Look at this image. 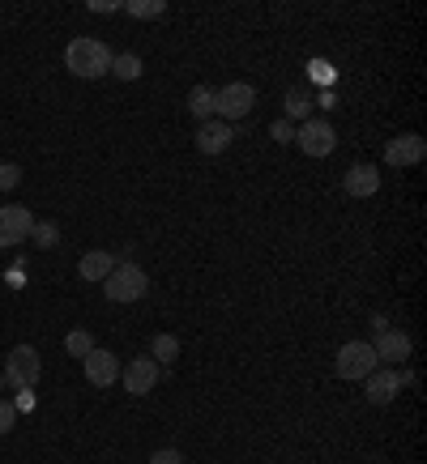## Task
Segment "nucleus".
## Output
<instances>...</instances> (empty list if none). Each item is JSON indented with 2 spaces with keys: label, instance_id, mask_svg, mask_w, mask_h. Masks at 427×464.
<instances>
[{
  "label": "nucleus",
  "instance_id": "1",
  "mask_svg": "<svg viewBox=\"0 0 427 464\" xmlns=\"http://www.w3.org/2000/svg\"><path fill=\"white\" fill-rule=\"evenodd\" d=\"M112 56L115 51L107 48L103 39H73L65 48V68L73 77L95 81V77H103V73H112Z\"/></svg>",
  "mask_w": 427,
  "mask_h": 464
},
{
  "label": "nucleus",
  "instance_id": "2",
  "mask_svg": "<svg viewBox=\"0 0 427 464\" xmlns=\"http://www.w3.org/2000/svg\"><path fill=\"white\" fill-rule=\"evenodd\" d=\"M150 290V277L132 260H120L112 272H107V281H103V294L112 299V303H137V299H146Z\"/></svg>",
  "mask_w": 427,
  "mask_h": 464
},
{
  "label": "nucleus",
  "instance_id": "3",
  "mask_svg": "<svg viewBox=\"0 0 427 464\" xmlns=\"http://www.w3.org/2000/svg\"><path fill=\"white\" fill-rule=\"evenodd\" d=\"M252 107H257V90L248 81H231L223 90H214V120H223V124L244 120Z\"/></svg>",
  "mask_w": 427,
  "mask_h": 464
},
{
  "label": "nucleus",
  "instance_id": "4",
  "mask_svg": "<svg viewBox=\"0 0 427 464\" xmlns=\"http://www.w3.org/2000/svg\"><path fill=\"white\" fill-rule=\"evenodd\" d=\"M377 350H372V341H346L338 358H333V370H338V379H368L372 370H377Z\"/></svg>",
  "mask_w": 427,
  "mask_h": 464
},
{
  "label": "nucleus",
  "instance_id": "5",
  "mask_svg": "<svg viewBox=\"0 0 427 464\" xmlns=\"http://www.w3.org/2000/svg\"><path fill=\"white\" fill-rule=\"evenodd\" d=\"M39 375H43L39 350H34V345H17V350L9 353V362H5V384L34 388V384H39Z\"/></svg>",
  "mask_w": 427,
  "mask_h": 464
},
{
  "label": "nucleus",
  "instance_id": "6",
  "mask_svg": "<svg viewBox=\"0 0 427 464\" xmlns=\"http://www.w3.org/2000/svg\"><path fill=\"white\" fill-rule=\"evenodd\" d=\"M295 141L308 158H329L333 145H338V132H333V124H325V120H304L295 132Z\"/></svg>",
  "mask_w": 427,
  "mask_h": 464
},
{
  "label": "nucleus",
  "instance_id": "7",
  "mask_svg": "<svg viewBox=\"0 0 427 464\" xmlns=\"http://www.w3.org/2000/svg\"><path fill=\"white\" fill-rule=\"evenodd\" d=\"M159 362L150 358V353H141V358H132L129 367L120 370V384H124V392L129 397H150L154 392V384H159Z\"/></svg>",
  "mask_w": 427,
  "mask_h": 464
},
{
  "label": "nucleus",
  "instance_id": "8",
  "mask_svg": "<svg viewBox=\"0 0 427 464\" xmlns=\"http://www.w3.org/2000/svg\"><path fill=\"white\" fill-rule=\"evenodd\" d=\"M34 230V213L26 205H0V252L17 247Z\"/></svg>",
  "mask_w": 427,
  "mask_h": 464
},
{
  "label": "nucleus",
  "instance_id": "9",
  "mask_svg": "<svg viewBox=\"0 0 427 464\" xmlns=\"http://www.w3.org/2000/svg\"><path fill=\"white\" fill-rule=\"evenodd\" d=\"M363 384H368V400H372V405H389L394 397H402V388L411 384V375H406V370H394V367H377Z\"/></svg>",
  "mask_w": 427,
  "mask_h": 464
},
{
  "label": "nucleus",
  "instance_id": "10",
  "mask_svg": "<svg viewBox=\"0 0 427 464\" xmlns=\"http://www.w3.org/2000/svg\"><path fill=\"white\" fill-rule=\"evenodd\" d=\"M82 367H86V379H90L95 388L120 384V358H115L112 350H90L82 358Z\"/></svg>",
  "mask_w": 427,
  "mask_h": 464
},
{
  "label": "nucleus",
  "instance_id": "11",
  "mask_svg": "<svg viewBox=\"0 0 427 464\" xmlns=\"http://www.w3.org/2000/svg\"><path fill=\"white\" fill-rule=\"evenodd\" d=\"M423 158H427V141L419 132H402V137L385 145V162H394V166H419Z\"/></svg>",
  "mask_w": 427,
  "mask_h": 464
},
{
  "label": "nucleus",
  "instance_id": "12",
  "mask_svg": "<svg viewBox=\"0 0 427 464\" xmlns=\"http://www.w3.org/2000/svg\"><path fill=\"white\" fill-rule=\"evenodd\" d=\"M372 350H377V362H406L411 358V336L397 333V328H380L377 341H372Z\"/></svg>",
  "mask_w": 427,
  "mask_h": 464
},
{
  "label": "nucleus",
  "instance_id": "13",
  "mask_svg": "<svg viewBox=\"0 0 427 464\" xmlns=\"http://www.w3.org/2000/svg\"><path fill=\"white\" fill-rule=\"evenodd\" d=\"M342 188L355 201H368V196H377L380 192V171L372 166V162H355L350 171H346V179H342Z\"/></svg>",
  "mask_w": 427,
  "mask_h": 464
},
{
  "label": "nucleus",
  "instance_id": "14",
  "mask_svg": "<svg viewBox=\"0 0 427 464\" xmlns=\"http://www.w3.org/2000/svg\"><path fill=\"white\" fill-rule=\"evenodd\" d=\"M231 137H235V129L223 124V120H205V124H197V149L205 154V158H218V154L231 145Z\"/></svg>",
  "mask_w": 427,
  "mask_h": 464
},
{
  "label": "nucleus",
  "instance_id": "15",
  "mask_svg": "<svg viewBox=\"0 0 427 464\" xmlns=\"http://www.w3.org/2000/svg\"><path fill=\"white\" fill-rule=\"evenodd\" d=\"M120 260L112 256V252H86L82 260H77V272H82L86 281H107V272L115 269Z\"/></svg>",
  "mask_w": 427,
  "mask_h": 464
},
{
  "label": "nucleus",
  "instance_id": "16",
  "mask_svg": "<svg viewBox=\"0 0 427 464\" xmlns=\"http://www.w3.org/2000/svg\"><path fill=\"white\" fill-rule=\"evenodd\" d=\"M150 358H154L159 367H171V362L180 358V336L159 333V336H154V345H150Z\"/></svg>",
  "mask_w": 427,
  "mask_h": 464
},
{
  "label": "nucleus",
  "instance_id": "17",
  "mask_svg": "<svg viewBox=\"0 0 427 464\" xmlns=\"http://www.w3.org/2000/svg\"><path fill=\"white\" fill-rule=\"evenodd\" d=\"M188 112L197 115V124L214 120V85H197V90L188 94Z\"/></svg>",
  "mask_w": 427,
  "mask_h": 464
},
{
  "label": "nucleus",
  "instance_id": "18",
  "mask_svg": "<svg viewBox=\"0 0 427 464\" xmlns=\"http://www.w3.org/2000/svg\"><path fill=\"white\" fill-rule=\"evenodd\" d=\"M141 68L146 65H141V56H137V51H120V56H112V73L120 81H137L141 77Z\"/></svg>",
  "mask_w": 427,
  "mask_h": 464
},
{
  "label": "nucleus",
  "instance_id": "19",
  "mask_svg": "<svg viewBox=\"0 0 427 464\" xmlns=\"http://www.w3.org/2000/svg\"><path fill=\"white\" fill-rule=\"evenodd\" d=\"M65 350L73 353V358H86V353L95 350V336L86 333V328H73V333L65 336Z\"/></svg>",
  "mask_w": 427,
  "mask_h": 464
},
{
  "label": "nucleus",
  "instance_id": "20",
  "mask_svg": "<svg viewBox=\"0 0 427 464\" xmlns=\"http://www.w3.org/2000/svg\"><path fill=\"white\" fill-rule=\"evenodd\" d=\"M129 17H163V0H129V4H120Z\"/></svg>",
  "mask_w": 427,
  "mask_h": 464
},
{
  "label": "nucleus",
  "instance_id": "21",
  "mask_svg": "<svg viewBox=\"0 0 427 464\" xmlns=\"http://www.w3.org/2000/svg\"><path fill=\"white\" fill-rule=\"evenodd\" d=\"M31 239L39 243V247H56V239H60V226H56V222H34Z\"/></svg>",
  "mask_w": 427,
  "mask_h": 464
},
{
  "label": "nucleus",
  "instance_id": "22",
  "mask_svg": "<svg viewBox=\"0 0 427 464\" xmlns=\"http://www.w3.org/2000/svg\"><path fill=\"white\" fill-rule=\"evenodd\" d=\"M286 112H291V115H299V120H304V115L313 112V98L304 94V90H286Z\"/></svg>",
  "mask_w": 427,
  "mask_h": 464
},
{
  "label": "nucleus",
  "instance_id": "23",
  "mask_svg": "<svg viewBox=\"0 0 427 464\" xmlns=\"http://www.w3.org/2000/svg\"><path fill=\"white\" fill-rule=\"evenodd\" d=\"M17 183H22V166H14V162H0V192H14Z\"/></svg>",
  "mask_w": 427,
  "mask_h": 464
},
{
  "label": "nucleus",
  "instance_id": "24",
  "mask_svg": "<svg viewBox=\"0 0 427 464\" xmlns=\"http://www.w3.org/2000/svg\"><path fill=\"white\" fill-rule=\"evenodd\" d=\"M14 422H17L14 400H0V434H9V431H14Z\"/></svg>",
  "mask_w": 427,
  "mask_h": 464
},
{
  "label": "nucleus",
  "instance_id": "25",
  "mask_svg": "<svg viewBox=\"0 0 427 464\" xmlns=\"http://www.w3.org/2000/svg\"><path fill=\"white\" fill-rule=\"evenodd\" d=\"M150 464H184V451H176V448H159L154 456H150Z\"/></svg>",
  "mask_w": 427,
  "mask_h": 464
},
{
  "label": "nucleus",
  "instance_id": "26",
  "mask_svg": "<svg viewBox=\"0 0 427 464\" xmlns=\"http://www.w3.org/2000/svg\"><path fill=\"white\" fill-rule=\"evenodd\" d=\"M14 409H17V414H31V409H34V388H17Z\"/></svg>",
  "mask_w": 427,
  "mask_h": 464
},
{
  "label": "nucleus",
  "instance_id": "27",
  "mask_svg": "<svg viewBox=\"0 0 427 464\" xmlns=\"http://www.w3.org/2000/svg\"><path fill=\"white\" fill-rule=\"evenodd\" d=\"M90 9H95V13H120L115 0H90Z\"/></svg>",
  "mask_w": 427,
  "mask_h": 464
},
{
  "label": "nucleus",
  "instance_id": "28",
  "mask_svg": "<svg viewBox=\"0 0 427 464\" xmlns=\"http://www.w3.org/2000/svg\"><path fill=\"white\" fill-rule=\"evenodd\" d=\"M0 388H5V370H0Z\"/></svg>",
  "mask_w": 427,
  "mask_h": 464
}]
</instances>
